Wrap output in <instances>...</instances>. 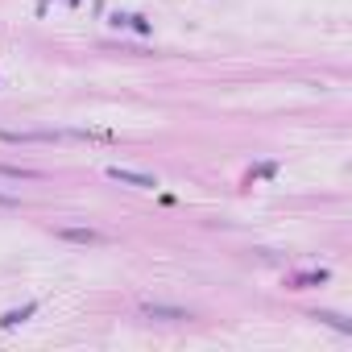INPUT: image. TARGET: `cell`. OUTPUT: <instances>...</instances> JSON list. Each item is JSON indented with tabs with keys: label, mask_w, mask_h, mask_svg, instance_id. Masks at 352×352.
Returning <instances> with one entry per match:
<instances>
[{
	"label": "cell",
	"mask_w": 352,
	"mask_h": 352,
	"mask_svg": "<svg viewBox=\"0 0 352 352\" xmlns=\"http://www.w3.org/2000/svg\"><path fill=\"white\" fill-rule=\"evenodd\" d=\"M108 179H116V183H129V187H141V191L157 187V179H153V174H141V170H124V166H112V170H108Z\"/></svg>",
	"instance_id": "2"
},
{
	"label": "cell",
	"mask_w": 352,
	"mask_h": 352,
	"mask_svg": "<svg viewBox=\"0 0 352 352\" xmlns=\"http://www.w3.org/2000/svg\"><path fill=\"white\" fill-rule=\"evenodd\" d=\"M54 236L58 241H71V245H108V236L96 232V228H58Z\"/></svg>",
	"instance_id": "3"
},
{
	"label": "cell",
	"mask_w": 352,
	"mask_h": 352,
	"mask_svg": "<svg viewBox=\"0 0 352 352\" xmlns=\"http://www.w3.org/2000/svg\"><path fill=\"white\" fill-rule=\"evenodd\" d=\"M100 133L83 129H0V141L9 145H58V141H96Z\"/></svg>",
	"instance_id": "1"
},
{
	"label": "cell",
	"mask_w": 352,
	"mask_h": 352,
	"mask_svg": "<svg viewBox=\"0 0 352 352\" xmlns=\"http://www.w3.org/2000/svg\"><path fill=\"white\" fill-rule=\"evenodd\" d=\"M0 179H13V183H34V179H42V170H34V166H5L0 162Z\"/></svg>",
	"instance_id": "5"
},
{
	"label": "cell",
	"mask_w": 352,
	"mask_h": 352,
	"mask_svg": "<svg viewBox=\"0 0 352 352\" xmlns=\"http://www.w3.org/2000/svg\"><path fill=\"white\" fill-rule=\"evenodd\" d=\"M319 319H327V323H331V327H340V331H348V323H344V319H340V315H331V311H323V315H319Z\"/></svg>",
	"instance_id": "7"
},
{
	"label": "cell",
	"mask_w": 352,
	"mask_h": 352,
	"mask_svg": "<svg viewBox=\"0 0 352 352\" xmlns=\"http://www.w3.org/2000/svg\"><path fill=\"white\" fill-rule=\"evenodd\" d=\"M0 208H5V212H17V208H21V199H17V195H5V191H0Z\"/></svg>",
	"instance_id": "6"
},
{
	"label": "cell",
	"mask_w": 352,
	"mask_h": 352,
	"mask_svg": "<svg viewBox=\"0 0 352 352\" xmlns=\"http://www.w3.org/2000/svg\"><path fill=\"white\" fill-rule=\"evenodd\" d=\"M141 315H145V319H166V323L191 319V311H183V307H162V302H145V307H141Z\"/></svg>",
	"instance_id": "4"
}]
</instances>
